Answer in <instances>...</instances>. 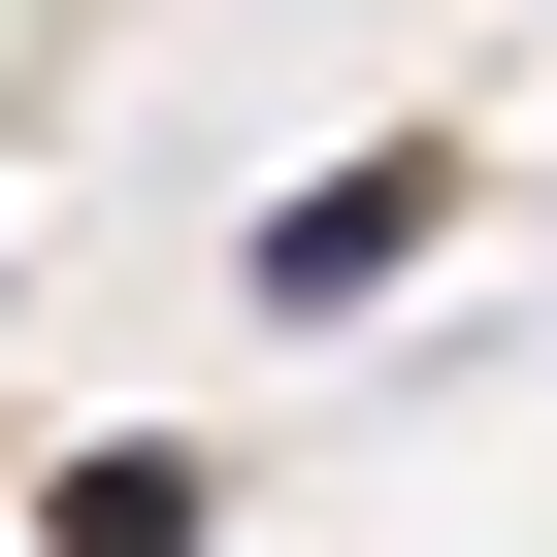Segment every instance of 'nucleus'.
Wrapping results in <instances>:
<instances>
[{
	"instance_id": "nucleus-1",
	"label": "nucleus",
	"mask_w": 557,
	"mask_h": 557,
	"mask_svg": "<svg viewBox=\"0 0 557 557\" xmlns=\"http://www.w3.org/2000/svg\"><path fill=\"white\" fill-rule=\"evenodd\" d=\"M426 197H459V132H394V164H329V197H262V296H394V262H426Z\"/></svg>"
},
{
	"instance_id": "nucleus-2",
	"label": "nucleus",
	"mask_w": 557,
	"mask_h": 557,
	"mask_svg": "<svg viewBox=\"0 0 557 557\" xmlns=\"http://www.w3.org/2000/svg\"><path fill=\"white\" fill-rule=\"evenodd\" d=\"M34 524H66V557H197V459H164V426H99V459H34Z\"/></svg>"
}]
</instances>
